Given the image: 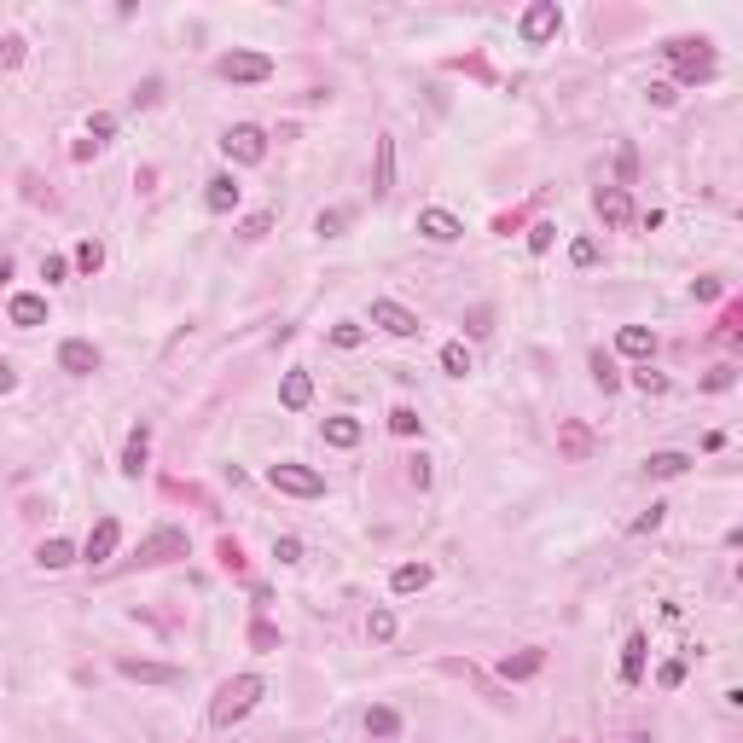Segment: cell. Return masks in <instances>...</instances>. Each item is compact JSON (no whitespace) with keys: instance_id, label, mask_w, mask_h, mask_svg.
I'll list each match as a JSON object with an SVG mask.
<instances>
[{"instance_id":"6da1fadb","label":"cell","mask_w":743,"mask_h":743,"mask_svg":"<svg viewBox=\"0 0 743 743\" xmlns=\"http://www.w3.org/2000/svg\"><path fill=\"white\" fill-rule=\"evenodd\" d=\"M262 679L256 674H232V679H221V691H215V703H210V726L215 732H227V726H239L250 708L262 703Z\"/></svg>"},{"instance_id":"7a4b0ae2","label":"cell","mask_w":743,"mask_h":743,"mask_svg":"<svg viewBox=\"0 0 743 743\" xmlns=\"http://www.w3.org/2000/svg\"><path fill=\"white\" fill-rule=\"evenodd\" d=\"M662 53L674 58L679 82H708V76H715V46L708 41H668Z\"/></svg>"},{"instance_id":"3957f363","label":"cell","mask_w":743,"mask_h":743,"mask_svg":"<svg viewBox=\"0 0 743 743\" xmlns=\"http://www.w3.org/2000/svg\"><path fill=\"white\" fill-rule=\"evenodd\" d=\"M267 482L279 488V494H296V500H314V494H325V477L320 470H308V465H267Z\"/></svg>"},{"instance_id":"277c9868","label":"cell","mask_w":743,"mask_h":743,"mask_svg":"<svg viewBox=\"0 0 743 743\" xmlns=\"http://www.w3.org/2000/svg\"><path fill=\"white\" fill-rule=\"evenodd\" d=\"M215 76L221 82H267V76H273V58L267 53H221Z\"/></svg>"},{"instance_id":"5b68a950","label":"cell","mask_w":743,"mask_h":743,"mask_svg":"<svg viewBox=\"0 0 743 743\" xmlns=\"http://www.w3.org/2000/svg\"><path fill=\"white\" fill-rule=\"evenodd\" d=\"M221 151H227L232 163H262L267 157V134L256 129V122H232V129L221 134Z\"/></svg>"},{"instance_id":"8992f818","label":"cell","mask_w":743,"mask_h":743,"mask_svg":"<svg viewBox=\"0 0 743 743\" xmlns=\"http://www.w3.org/2000/svg\"><path fill=\"white\" fill-rule=\"evenodd\" d=\"M558 24H563L558 0H534V6L523 12V24H517V36H523L529 46H546L552 36H558Z\"/></svg>"},{"instance_id":"52a82bcc","label":"cell","mask_w":743,"mask_h":743,"mask_svg":"<svg viewBox=\"0 0 743 743\" xmlns=\"http://www.w3.org/2000/svg\"><path fill=\"white\" fill-rule=\"evenodd\" d=\"M175 558H186V529H169L163 523V529H151L146 541H139V563H146V569L151 563H175Z\"/></svg>"},{"instance_id":"ba28073f","label":"cell","mask_w":743,"mask_h":743,"mask_svg":"<svg viewBox=\"0 0 743 743\" xmlns=\"http://www.w3.org/2000/svg\"><path fill=\"white\" fill-rule=\"evenodd\" d=\"M372 325H384L389 331V337H418V314L413 308H401V303H389V296H377V303H372Z\"/></svg>"},{"instance_id":"9c48e42d","label":"cell","mask_w":743,"mask_h":743,"mask_svg":"<svg viewBox=\"0 0 743 743\" xmlns=\"http://www.w3.org/2000/svg\"><path fill=\"white\" fill-rule=\"evenodd\" d=\"M117 674L122 679H139V686H181V668H169V662H139V656H117Z\"/></svg>"},{"instance_id":"30bf717a","label":"cell","mask_w":743,"mask_h":743,"mask_svg":"<svg viewBox=\"0 0 743 743\" xmlns=\"http://www.w3.org/2000/svg\"><path fill=\"white\" fill-rule=\"evenodd\" d=\"M418 232L430 244H453V239H465V221L453 210H418Z\"/></svg>"},{"instance_id":"8fae6325","label":"cell","mask_w":743,"mask_h":743,"mask_svg":"<svg viewBox=\"0 0 743 743\" xmlns=\"http://www.w3.org/2000/svg\"><path fill=\"white\" fill-rule=\"evenodd\" d=\"M117 541H122V523H117V517H99L93 534H88V546H82V558L88 563H105L110 552H117Z\"/></svg>"},{"instance_id":"7c38bea8","label":"cell","mask_w":743,"mask_h":743,"mask_svg":"<svg viewBox=\"0 0 743 743\" xmlns=\"http://www.w3.org/2000/svg\"><path fill=\"white\" fill-rule=\"evenodd\" d=\"M58 366H65L70 377H88V372H99V349H93L88 337H70L65 349H58Z\"/></svg>"},{"instance_id":"4fadbf2b","label":"cell","mask_w":743,"mask_h":743,"mask_svg":"<svg viewBox=\"0 0 743 743\" xmlns=\"http://www.w3.org/2000/svg\"><path fill=\"white\" fill-rule=\"evenodd\" d=\"M598 215L610 221V227H627V221H634V198H627V186H598Z\"/></svg>"},{"instance_id":"5bb4252c","label":"cell","mask_w":743,"mask_h":743,"mask_svg":"<svg viewBox=\"0 0 743 743\" xmlns=\"http://www.w3.org/2000/svg\"><path fill=\"white\" fill-rule=\"evenodd\" d=\"M239 198H244L239 175H215L210 192H203V210H210V215H227V210H239Z\"/></svg>"},{"instance_id":"9a60e30c","label":"cell","mask_w":743,"mask_h":743,"mask_svg":"<svg viewBox=\"0 0 743 743\" xmlns=\"http://www.w3.org/2000/svg\"><path fill=\"white\" fill-rule=\"evenodd\" d=\"M12 325H24V331H36V325H46V296H36V291H18L12 296Z\"/></svg>"},{"instance_id":"2e32d148","label":"cell","mask_w":743,"mask_h":743,"mask_svg":"<svg viewBox=\"0 0 743 743\" xmlns=\"http://www.w3.org/2000/svg\"><path fill=\"white\" fill-rule=\"evenodd\" d=\"M308 401H314V377H308V372H284V384H279V407H284V413H303Z\"/></svg>"},{"instance_id":"e0dca14e","label":"cell","mask_w":743,"mask_h":743,"mask_svg":"<svg viewBox=\"0 0 743 743\" xmlns=\"http://www.w3.org/2000/svg\"><path fill=\"white\" fill-rule=\"evenodd\" d=\"M645 651H651V639L627 634V645H622V686H639L645 679Z\"/></svg>"},{"instance_id":"ac0fdd59","label":"cell","mask_w":743,"mask_h":743,"mask_svg":"<svg viewBox=\"0 0 743 743\" xmlns=\"http://www.w3.org/2000/svg\"><path fill=\"white\" fill-rule=\"evenodd\" d=\"M615 349L634 355V360H651V355H656V331H645V325H622V331H615Z\"/></svg>"},{"instance_id":"d6986e66","label":"cell","mask_w":743,"mask_h":743,"mask_svg":"<svg viewBox=\"0 0 743 743\" xmlns=\"http://www.w3.org/2000/svg\"><path fill=\"white\" fill-rule=\"evenodd\" d=\"M691 470V453H674V448H662L645 459V477H656V482H668V477H686Z\"/></svg>"},{"instance_id":"ffe728a7","label":"cell","mask_w":743,"mask_h":743,"mask_svg":"<svg viewBox=\"0 0 743 743\" xmlns=\"http://www.w3.org/2000/svg\"><path fill=\"white\" fill-rule=\"evenodd\" d=\"M146 453H151V430H146V424H134L129 448H122V477H139V470H146Z\"/></svg>"},{"instance_id":"44dd1931","label":"cell","mask_w":743,"mask_h":743,"mask_svg":"<svg viewBox=\"0 0 743 743\" xmlns=\"http://www.w3.org/2000/svg\"><path fill=\"white\" fill-rule=\"evenodd\" d=\"M372 192H377V198L395 192V139H389V134L377 139V175H372Z\"/></svg>"},{"instance_id":"7402d4cb","label":"cell","mask_w":743,"mask_h":743,"mask_svg":"<svg viewBox=\"0 0 743 743\" xmlns=\"http://www.w3.org/2000/svg\"><path fill=\"white\" fill-rule=\"evenodd\" d=\"M389 587L395 593H424V587H430V563H401V569H395V575H389Z\"/></svg>"},{"instance_id":"603a6c76","label":"cell","mask_w":743,"mask_h":743,"mask_svg":"<svg viewBox=\"0 0 743 743\" xmlns=\"http://www.w3.org/2000/svg\"><path fill=\"white\" fill-rule=\"evenodd\" d=\"M546 668V651H523V656H505L500 662V679H534Z\"/></svg>"},{"instance_id":"cb8c5ba5","label":"cell","mask_w":743,"mask_h":743,"mask_svg":"<svg viewBox=\"0 0 743 743\" xmlns=\"http://www.w3.org/2000/svg\"><path fill=\"white\" fill-rule=\"evenodd\" d=\"M558 448L569 453V459H587V453H593V430H587V424H563V430H558Z\"/></svg>"},{"instance_id":"d4e9b609","label":"cell","mask_w":743,"mask_h":743,"mask_svg":"<svg viewBox=\"0 0 743 743\" xmlns=\"http://www.w3.org/2000/svg\"><path fill=\"white\" fill-rule=\"evenodd\" d=\"M325 441H331V448H355V441H360V418H349V413L325 418Z\"/></svg>"},{"instance_id":"484cf974","label":"cell","mask_w":743,"mask_h":743,"mask_svg":"<svg viewBox=\"0 0 743 743\" xmlns=\"http://www.w3.org/2000/svg\"><path fill=\"white\" fill-rule=\"evenodd\" d=\"M36 563H41V569H70V563H76V546H70V541H46V546L36 552Z\"/></svg>"},{"instance_id":"4316f807","label":"cell","mask_w":743,"mask_h":743,"mask_svg":"<svg viewBox=\"0 0 743 743\" xmlns=\"http://www.w3.org/2000/svg\"><path fill=\"white\" fill-rule=\"evenodd\" d=\"M366 732L372 738H395L401 732V715H395V708H366Z\"/></svg>"},{"instance_id":"83f0119b","label":"cell","mask_w":743,"mask_h":743,"mask_svg":"<svg viewBox=\"0 0 743 743\" xmlns=\"http://www.w3.org/2000/svg\"><path fill=\"white\" fill-rule=\"evenodd\" d=\"M593 377H598V389H604V395H615V389H622V372H615V360H610L604 349L593 355Z\"/></svg>"},{"instance_id":"f1b7e54d","label":"cell","mask_w":743,"mask_h":743,"mask_svg":"<svg viewBox=\"0 0 743 743\" xmlns=\"http://www.w3.org/2000/svg\"><path fill=\"white\" fill-rule=\"evenodd\" d=\"M76 267H82V273H99V267H105V244L99 239H82V244H76Z\"/></svg>"},{"instance_id":"f546056e","label":"cell","mask_w":743,"mask_h":743,"mask_svg":"<svg viewBox=\"0 0 743 743\" xmlns=\"http://www.w3.org/2000/svg\"><path fill=\"white\" fill-rule=\"evenodd\" d=\"M441 372H448V377H465L470 372V349H465V343H448V349H441Z\"/></svg>"},{"instance_id":"4dcf8cb0","label":"cell","mask_w":743,"mask_h":743,"mask_svg":"<svg viewBox=\"0 0 743 743\" xmlns=\"http://www.w3.org/2000/svg\"><path fill=\"white\" fill-rule=\"evenodd\" d=\"M331 343H337V349H360V343H366V325L337 320V325H331Z\"/></svg>"},{"instance_id":"1f68e13d","label":"cell","mask_w":743,"mask_h":743,"mask_svg":"<svg viewBox=\"0 0 743 743\" xmlns=\"http://www.w3.org/2000/svg\"><path fill=\"white\" fill-rule=\"evenodd\" d=\"M366 634H372L377 645H389V639H395V615H389V610H372V615H366Z\"/></svg>"},{"instance_id":"d6a6232c","label":"cell","mask_w":743,"mask_h":743,"mask_svg":"<svg viewBox=\"0 0 743 743\" xmlns=\"http://www.w3.org/2000/svg\"><path fill=\"white\" fill-rule=\"evenodd\" d=\"M418 424H424V418L413 413V407H395V413H389V430H395V436H418Z\"/></svg>"},{"instance_id":"836d02e7","label":"cell","mask_w":743,"mask_h":743,"mask_svg":"<svg viewBox=\"0 0 743 743\" xmlns=\"http://www.w3.org/2000/svg\"><path fill=\"white\" fill-rule=\"evenodd\" d=\"M273 558H279V563H303V541H296V534H279V541H273Z\"/></svg>"},{"instance_id":"e575fe53","label":"cell","mask_w":743,"mask_h":743,"mask_svg":"<svg viewBox=\"0 0 743 743\" xmlns=\"http://www.w3.org/2000/svg\"><path fill=\"white\" fill-rule=\"evenodd\" d=\"M634 389H639V395H662V389H668V377L645 366V372H634Z\"/></svg>"},{"instance_id":"d590c367","label":"cell","mask_w":743,"mask_h":743,"mask_svg":"<svg viewBox=\"0 0 743 743\" xmlns=\"http://www.w3.org/2000/svg\"><path fill=\"white\" fill-rule=\"evenodd\" d=\"M88 134H93V146H99V139H110V134H117V117H110V110H93Z\"/></svg>"},{"instance_id":"8d00e7d4","label":"cell","mask_w":743,"mask_h":743,"mask_svg":"<svg viewBox=\"0 0 743 743\" xmlns=\"http://www.w3.org/2000/svg\"><path fill=\"white\" fill-rule=\"evenodd\" d=\"M314 232H320V239H337V232H343V210H320Z\"/></svg>"},{"instance_id":"74e56055","label":"cell","mask_w":743,"mask_h":743,"mask_svg":"<svg viewBox=\"0 0 743 743\" xmlns=\"http://www.w3.org/2000/svg\"><path fill=\"white\" fill-rule=\"evenodd\" d=\"M569 262H575V267H593V262H598V244H593V239H575V244H569Z\"/></svg>"},{"instance_id":"f35d334b","label":"cell","mask_w":743,"mask_h":743,"mask_svg":"<svg viewBox=\"0 0 743 743\" xmlns=\"http://www.w3.org/2000/svg\"><path fill=\"white\" fill-rule=\"evenodd\" d=\"M239 232H244V239H267V232H273V215H267V210H262V215H250Z\"/></svg>"},{"instance_id":"ab89813d","label":"cell","mask_w":743,"mask_h":743,"mask_svg":"<svg viewBox=\"0 0 743 743\" xmlns=\"http://www.w3.org/2000/svg\"><path fill=\"white\" fill-rule=\"evenodd\" d=\"M250 645H256V651H273V645H279V627L256 622V627H250Z\"/></svg>"},{"instance_id":"60d3db41","label":"cell","mask_w":743,"mask_h":743,"mask_svg":"<svg viewBox=\"0 0 743 743\" xmlns=\"http://www.w3.org/2000/svg\"><path fill=\"white\" fill-rule=\"evenodd\" d=\"M65 273H70L65 256H41V279H46V284H65Z\"/></svg>"},{"instance_id":"b9f144b4","label":"cell","mask_w":743,"mask_h":743,"mask_svg":"<svg viewBox=\"0 0 743 743\" xmlns=\"http://www.w3.org/2000/svg\"><path fill=\"white\" fill-rule=\"evenodd\" d=\"M552 232H558V227H552V221H541V227L529 232V250H534V256H546V250H552Z\"/></svg>"},{"instance_id":"7bdbcfd3","label":"cell","mask_w":743,"mask_h":743,"mask_svg":"<svg viewBox=\"0 0 743 743\" xmlns=\"http://www.w3.org/2000/svg\"><path fill=\"white\" fill-rule=\"evenodd\" d=\"M157 93H163V82H157V76H151V82H139V88L129 93V99H134V105H157Z\"/></svg>"},{"instance_id":"ee69618b","label":"cell","mask_w":743,"mask_h":743,"mask_svg":"<svg viewBox=\"0 0 743 743\" xmlns=\"http://www.w3.org/2000/svg\"><path fill=\"white\" fill-rule=\"evenodd\" d=\"M0 65H24V41H18V36L0 41Z\"/></svg>"},{"instance_id":"f6af8a7d","label":"cell","mask_w":743,"mask_h":743,"mask_svg":"<svg viewBox=\"0 0 743 743\" xmlns=\"http://www.w3.org/2000/svg\"><path fill=\"white\" fill-rule=\"evenodd\" d=\"M656 679H662V691H674L679 679H686V662H662V674H656Z\"/></svg>"},{"instance_id":"bcb514c9","label":"cell","mask_w":743,"mask_h":743,"mask_svg":"<svg viewBox=\"0 0 743 743\" xmlns=\"http://www.w3.org/2000/svg\"><path fill=\"white\" fill-rule=\"evenodd\" d=\"M662 517H668V505H651V511H645V517H639V523H634V534H651V529L662 523Z\"/></svg>"},{"instance_id":"7dc6e473","label":"cell","mask_w":743,"mask_h":743,"mask_svg":"<svg viewBox=\"0 0 743 743\" xmlns=\"http://www.w3.org/2000/svg\"><path fill=\"white\" fill-rule=\"evenodd\" d=\"M465 331H470V337H488V331H494V325H488V308H470V320H465Z\"/></svg>"},{"instance_id":"c3c4849f","label":"cell","mask_w":743,"mask_h":743,"mask_svg":"<svg viewBox=\"0 0 743 743\" xmlns=\"http://www.w3.org/2000/svg\"><path fill=\"white\" fill-rule=\"evenodd\" d=\"M651 105L668 110V105H674V88H668V82H651Z\"/></svg>"},{"instance_id":"681fc988","label":"cell","mask_w":743,"mask_h":743,"mask_svg":"<svg viewBox=\"0 0 743 743\" xmlns=\"http://www.w3.org/2000/svg\"><path fill=\"white\" fill-rule=\"evenodd\" d=\"M18 389V372H12V360H0V395H12Z\"/></svg>"},{"instance_id":"f907efd6","label":"cell","mask_w":743,"mask_h":743,"mask_svg":"<svg viewBox=\"0 0 743 743\" xmlns=\"http://www.w3.org/2000/svg\"><path fill=\"white\" fill-rule=\"evenodd\" d=\"M239 558H244V552H239V541H221V563H227V569H239Z\"/></svg>"},{"instance_id":"816d5d0a","label":"cell","mask_w":743,"mask_h":743,"mask_svg":"<svg viewBox=\"0 0 743 743\" xmlns=\"http://www.w3.org/2000/svg\"><path fill=\"white\" fill-rule=\"evenodd\" d=\"M708 389H732V366H715V372H708Z\"/></svg>"},{"instance_id":"f5cc1de1","label":"cell","mask_w":743,"mask_h":743,"mask_svg":"<svg viewBox=\"0 0 743 743\" xmlns=\"http://www.w3.org/2000/svg\"><path fill=\"white\" fill-rule=\"evenodd\" d=\"M6 279H12V262H6V256H0V284H6Z\"/></svg>"}]
</instances>
